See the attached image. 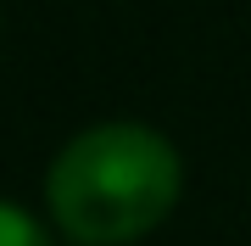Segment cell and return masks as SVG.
<instances>
[{
  "label": "cell",
  "instance_id": "cell-2",
  "mask_svg": "<svg viewBox=\"0 0 251 246\" xmlns=\"http://www.w3.org/2000/svg\"><path fill=\"white\" fill-rule=\"evenodd\" d=\"M0 246H50V235H45V224L34 213L0 201Z\"/></svg>",
  "mask_w": 251,
  "mask_h": 246
},
{
  "label": "cell",
  "instance_id": "cell-1",
  "mask_svg": "<svg viewBox=\"0 0 251 246\" xmlns=\"http://www.w3.org/2000/svg\"><path fill=\"white\" fill-rule=\"evenodd\" d=\"M184 191V163L145 123H95L73 135L45 173L50 213L78 246H128L168 219Z\"/></svg>",
  "mask_w": 251,
  "mask_h": 246
}]
</instances>
